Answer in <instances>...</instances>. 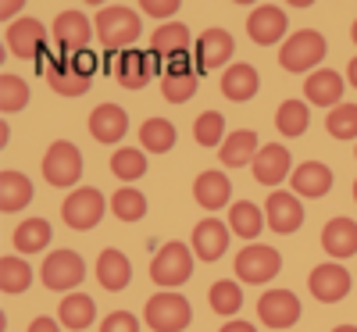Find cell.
Returning a JSON list of instances; mask_svg holds the SVG:
<instances>
[{
    "instance_id": "681fc988",
    "label": "cell",
    "mask_w": 357,
    "mask_h": 332,
    "mask_svg": "<svg viewBox=\"0 0 357 332\" xmlns=\"http://www.w3.org/2000/svg\"><path fill=\"white\" fill-rule=\"evenodd\" d=\"M333 332H357V325H336Z\"/></svg>"
},
{
    "instance_id": "5b68a950",
    "label": "cell",
    "mask_w": 357,
    "mask_h": 332,
    "mask_svg": "<svg viewBox=\"0 0 357 332\" xmlns=\"http://www.w3.org/2000/svg\"><path fill=\"white\" fill-rule=\"evenodd\" d=\"M232 268H236V279L240 282L264 286V282H272L282 271V257H279L275 247H268V243H250V247H243L240 254H236Z\"/></svg>"
},
{
    "instance_id": "6da1fadb",
    "label": "cell",
    "mask_w": 357,
    "mask_h": 332,
    "mask_svg": "<svg viewBox=\"0 0 357 332\" xmlns=\"http://www.w3.org/2000/svg\"><path fill=\"white\" fill-rule=\"evenodd\" d=\"M93 29H97L100 47H104V50H118V54L132 50V43H136V40H139V33H143V25H139V11H132V8H126V4L100 8V15H97Z\"/></svg>"
},
{
    "instance_id": "ac0fdd59",
    "label": "cell",
    "mask_w": 357,
    "mask_h": 332,
    "mask_svg": "<svg viewBox=\"0 0 357 332\" xmlns=\"http://www.w3.org/2000/svg\"><path fill=\"white\" fill-rule=\"evenodd\" d=\"M250 172H254V179H257L261 186L275 190L279 183H286V179L293 175L289 150H286V146H279V143H268V146H261V154L254 158Z\"/></svg>"
},
{
    "instance_id": "bcb514c9",
    "label": "cell",
    "mask_w": 357,
    "mask_h": 332,
    "mask_svg": "<svg viewBox=\"0 0 357 332\" xmlns=\"http://www.w3.org/2000/svg\"><path fill=\"white\" fill-rule=\"evenodd\" d=\"M22 8H25L22 0H15V4H11V0H4V4H0V18H4V22H11V18H15ZM15 22H18V18H15Z\"/></svg>"
},
{
    "instance_id": "30bf717a",
    "label": "cell",
    "mask_w": 357,
    "mask_h": 332,
    "mask_svg": "<svg viewBox=\"0 0 357 332\" xmlns=\"http://www.w3.org/2000/svg\"><path fill=\"white\" fill-rule=\"evenodd\" d=\"M40 279L54 293H72L86 279V264L75 250H54V254H47V261L40 268Z\"/></svg>"
},
{
    "instance_id": "d6a6232c",
    "label": "cell",
    "mask_w": 357,
    "mask_h": 332,
    "mask_svg": "<svg viewBox=\"0 0 357 332\" xmlns=\"http://www.w3.org/2000/svg\"><path fill=\"white\" fill-rule=\"evenodd\" d=\"M175 139H178V133L168 118H146L139 126V143H143L146 154H168L175 146Z\"/></svg>"
},
{
    "instance_id": "b9f144b4",
    "label": "cell",
    "mask_w": 357,
    "mask_h": 332,
    "mask_svg": "<svg viewBox=\"0 0 357 332\" xmlns=\"http://www.w3.org/2000/svg\"><path fill=\"white\" fill-rule=\"evenodd\" d=\"M29 104V86H25V79H18V75H0V111L4 114H15V111H22Z\"/></svg>"
},
{
    "instance_id": "e0dca14e",
    "label": "cell",
    "mask_w": 357,
    "mask_h": 332,
    "mask_svg": "<svg viewBox=\"0 0 357 332\" xmlns=\"http://www.w3.org/2000/svg\"><path fill=\"white\" fill-rule=\"evenodd\" d=\"M289 29V18L279 4H257L247 18V36L257 43V47H272L286 36Z\"/></svg>"
},
{
    "instance_id": "9c48e42d",
    "label": "cell",
    "mask_w": 357,
    "mask_h": 332,
    "mask_svg": "<svg viewBox=\"0 0 357 332\" xmlns=\"http://www.w3.org/2000/svg\"><path fill=\"white\" fill-rule=\"evenodd\" d=\"M93 33H97V29L89 25V18H86L82 11H75V8L61 11V15L54 18V25H50V36H54L57 47H61V57L86 54L89 40H93Z\"/></svg>"
},
{
    "instance_id": "cb8c5ba5",
    "label": "cell",
    "mask_w": 357,
    "mask_h": 332,
    "mask_svg": "<svg viewBox=\"0 0 357 332\" xmlns=\"http://www.w3.org/2000/svg\"><path fill=\"white\" fill-rule=\"evenodd\" d=\"M97 282L107 293H122L132 282V264H129V257L118 250V247L100 250V257H97Z\"/></svg>"
},
{
    "instance_id": "836d02e7",
    "label": "cell",
    "mask_w": 357,
    "mask_h": 332,
    "mask_svg": "<svg viewBox=\"0 0 357 332\" xmlns=\"http://www.w3.org/2000/svg\"><path fill=\"white\" fill-rule=\"evenodd\" d=\"M29 286H33V264H25L15 254L0 257V293H4V296H18Z\"/></svg>"
},
{
    "instance_id": "74e56055",
    "label": "cell",
    "mask_w": 357,
    "mask_h": 332,
    "mask_svg": "<svg viewBox=\"0 0 357 332\" xmlns=\"http://www.w3.org/2000/svg\"><path fill=\"white\" fill-rule=\"evenodd\" d=\"M311 126V114H307V104L304 100H282L279 111H275V129L282 136H304Z\"/></svg>"
},
{
    "instance_id": "7dc6e473",
    "label": "cell",
    "mask_w": 357,
    "mask_h": 332,
    "mask_svg": "<svg viewBox=\"0 0 357 332\" xmlns=\"http://www.w3.org/2000/svg\"><path fill=\"white\" fill-rule=\"evenodd\" d=\"M218 332H257V325H250V322H236V318H232V322H225Z\"/></svg>"
},
{
    "instance_id": "3957f363",
    "label": "cell",
    "mask_w": 357,
    "mask_h": 332,
    "mask_svg": "<svg viewBox=\"0 0 357 332\" xmlns=\"http://www.w3.org/2000/svg\"><path fill=\"white\" fill-rule=\"evenodd\" d=\"M321 57H325V36L318 29H296V33L289 40H282V47H279V65L293 75L318 68Z\"/></svg>"
},
{
    "instance_id": "1f68e13d",
    "label": "cell",
    "mask_w": 357,
    "mask_h": 332,
    "mask_svg": "<svg viewBox=\"0 0 357 332\" xmlns=\"http://www.w3.org/2000/svg\"><path fill=\"white\" fill-rule=\"evenodd\" d=\"M264 225H268V218H264V211H261L257 204L236 200V204L229 207V229L240 236V239H257Z\"/></svg>"
},
{
    "instance_id": "8992f818",
    "label": "cell",
    "mask_w": 357,
    "mask_h": 332,
    "mask_svg": "<svg viewBox=\"0 0 357 332\" xmlns=\"http://www.w3.org/2000/svg\"><path fill=\"white\" fill-rule=\"evenodd\" d=\"M143 322L151 325L154 332H183V329L193 322V308H190L186 296L165 289V293H158V296L146 300Z\"/></svg>"
},
{
    "instance_id": "5bb4252c",
    "label": "cell",
    "mask_w": 357,
    "mask_h": 332,
    "mask_svg": "<svg viewBox=\"0 0 357 332\" xmlns=\"http://www.w3.org/2000/svg\"><path fill=\"white\" fill-rule=\"evenodd\" d=\"M4 40H8V50L18 57V61H36V57L43 54V47H47V29L36 18H18V22L8 25Z\"/></svg>"
},
{
    "instance_id": "4fadbf2b",
    "label": "cell",
    "mask_w": 357,
    "mask_h": 332,
    "mask_svg": "<svg viewBox=\"0 0 357 332\" xmlns=\"http://www.w3.org/2000/svg\"><path fill=\"white\" fill-rule=\"evenodd\" d=\"M236 54V40L229 29H204L197 36V72H215V68H225Z\"/></svg>"
},
{
    "instance_id": "2e32d148",
    "label": "cell",
    "mask_w": 357,
    "mask_h": 332,
    "mask_svg": "<svg viewBox=\"0 0 357 332\" xmlns=\"http://www.w3.org/2000/svg\"><path fill=\"white\" fill-rule=\"evenodd\" d=\"M307 289H311V296L321 300V304H340V300L350 293V271L340 261H325L311 271Z\"/></svg>"
},
{
    "instance_id": "f35d334b",
    "label": "cell",
    "mask_w": 357,
    "mask_h": 332,
    "mask_svg": "<svg viewBox=\"0 0 357 332\" xmlns=\"http://www.w3.org/2000/svg\"><path fill=\"white\" fill-rule=\"evenodd\" d=\"M193 139H197L200 146H218V150H222V143L229 139V136H225V118H222L218 111H204L197 122H193Z\"/></svg>"
},
{
    "instance_id": "ba28073f",
    "label": "cell",
    "mask_w": 357,
    "mask_h": 332,
    "mask_svg": "<svg viewBox=\"0 0 357 332\" xmlns=\"http://www.w3.org/2000/svg\"><path fill=\"white\" fill-rule=\"evenodd\" d=\"M104 215H107V200H104V193L93 190V186L72 190V193L65 197V204H61V218H65V225L75 229V232L97 229Z\"/></svg>"
},
{
    "instance_id": "52a82bcc",
    "label": "cell",
    "mask_w": 357,
    "mask_h": 332,
    "mask_svg": "<svg viewBox=\"0 0 357 332\" xmlns=\"http://www.w3.org/2000/svg\"><path fill=\"white\" fill-rule=\"evenodd\" d=\"M43 179L57 190H68L82 179V150L68 139H54L43 154Z\"/></svg>"
},
{
    "instance_id": "ee69618b",
    "label": "cell",
    "mask_w": 357,
    "mask_h": 332,
    "mask_svg": "<svg viewBox=\"0 0 357 332\" xmlns=\"http://www.w3.org/2000/svg\"><path fill=\"white\" fill-rule=\"evenodd\" d=\"M139 11L151 15V18H161V22L168 25V18H172L175 11H183V4H178V0H139Z\"/></svg>"
},
{
    "instance_id": "f546056e",
    "label": "cell",
    "mask_w": 357,
    "mask_h": 332,
    "mask_svg": "<svg viewBox=\"0 0 357 332\" xmlns=\"http://www.w3.org/2000/svg\"><path fill=\"white\" fill-rule=\"evenodd\" d=\"M57 318H61L65 329L72 332H82L97 322V304H93V296H86V293H72V296H61V308H57Z\"/></svg>"
},
{
    "instance_id": "e575fe53",
    "label": "cell",
    "mask_w": 357,
    "mask_h": 332,
    "mask_svg": "<svg viewBox=\"0 0 357 332\" xmlns=\"http://www.w3.org/2000/svg\"><path fill=\"white\" fill-rule=\"evenodd\" d=\"M15 247L22 250V254H43V247L54 239V232H50V222L47 218H25L18 229H15Z\"/></svg>"
},
{
    "instance_id": "9a60e30c",
    "label": "cell",
    "mask_w": 357,
    "mask_h": 332,
    "mask_svg": "<svg viewBox=\"0 0 357 332\" xmlns=\"http://www.w3.org/2000/svg\"><path fill=\"white\" fill-rule=\"evenodd\" d=\"M197 86H200V72L186 61V57H175L168 61V68L161 72V97L168 104H186L197 97Z\"/></svg>"
},
{
    "instance_id": "816d5d0a",
    "label": "cell",
    "mask_w": 357,
    "mask_h": 332,
    "mask_svg": "<svg viewBox=\"0 0 357 332\" xmlns=\"http://www.w3.org/2000/svg\"><path fill=\"white\" fill-rule=\"evenodd\" d=\"M354 200H357V179H354Z\"/></svg>"
},
{
    "instance_id": "484cf974",
    "label": "cell",
    "mask_w": 357,
    "mask_h": 332,
    "mask_svg": "<svg viewBox=\"0 0 357 332\" xmlns=\"http://www.w3.org/2000/svg\"><path fill=\"white\" fill-rule=\"evenodd\" d=\"M321 247H325V254L336 257V261L354 257L357 254V222L354 218H333V222H325Z\"/></svg>"
},
{
    "instance_id": "8d00e7d4",
    "label": "cell",
    "mask_w": 357,
    "mask_h": 332,
    "mask_svg": "<svg viewBox=\"0 0 357 332\" xmlns=\"http://www.w3.org/2000/svg\"><path fill=\"white\" fill-rule=\"evenodd\" d=\"M207 304H211L215 315L232 318L236 311L243 308V289H240V282H236V279H218L211 289H207Z\"/></svg>"
},
{
    "instance_id": "ffe728a7",
    "label": "cell",
    "mask_w": 357,
    "mask_h": 332,
    "mask_svg": "<svg viewBox=\"0 0 357 332\" xmlns=\"http://www.w3.org/2000/svg\"><path fill=\"white\" fill-rule=\"evenodd\" d=\"M257 89H261V75L254 65L247 61H236L222 72V97L225 100H236V104H247L257 97Z\"/></svg>"
},
{
    "instance_id": "277c9868",
    "label": "cell",
    "mask_w": 357,
    "mask_h": 332,
    "mask_svg": "<svg viewBox=\"0 0 357 332\" xmlns=\"http://www.w3.org/2000/svg\"><path fill=\"white\" fill-rule=\"evenodd\" d=\"M193 257H197L193 247L172 239V243H165V247L154 254V261H151V279H154L158 286H165V289H175V286L190 282V276H193Z\"/></svg>"
},
{
    "instance_id": "7c38bea8",
    "label": "cell",
    "mask_w": 357,
    "mask_h": 332,
    "mask_svg": "<svg viewBox=\"0 0 357 332\" xmlns=\"http://www.w3.org/2000/svg\"><path fill=\"white\" fill-rule=\"evenodd\" d=\"M257 318H261V325L275 329V332L293 329L296 322H301V300H296L289 289H268L257 300Z\"/></svg>"
},
{
    "instance_id": "603a6c76",
    "label": "cell",
    "mask_w": 357,
    "mask_h": 332,
    "mask_svg": "<svg viewBox=\"0 0 357 332\" xmlns=\"http://www.w3.org/2000/svg\"><path fill=\"white\" fill-rule=\"evenodd\" d=\"M343 75L340 72H333V68H318V72H311L307 75V82H304V97L311 100V104H318V107H340L343 104Z\"/></svg>"
},
{
    "instance_id": "7a4b0ae2",
    "label": "cell",
    "mask_w": 357,
    "mask_h": 332,
    "mask_svg": "<svg viewBox=\"0 0 357 332\" xmlns=\"http://www.w3.org/2000/svg\"><path fill=\"white\" fill-rule=\"evenodd\" d=\"M93 82V57L75 54V57H54L47 61V86L57 97H82Z\"/></svg>"
},
{
    "instance_id": "4dcf8cb0",
    "label": "cell",
    "mask_w": 357,
    "mask_h": 332,
    "mask_svg": "<svg viewBox=\"0 0 357 332\" xmlns=\"http://www.w3.org/2000/svg\"><path fill=\"white\" fill-rule=\"evenodd\" d=\"M118 82H122L126 89H143L146 82L154 79V68H151V57H146L143 50H126L122 57H118V68H114Z\"/></svg>"
},
{
    "instance_id": "83f0119b",
    "label": "cell",
    "mask_w": 357,
    "mask_h": 332,
    "mask_svg": "<svg viewBox=\"0 0 357 332\" xmlns=\"http://www.w3.org/2000/svg\"><path fill=\"white\" fill-rule=\"evenodd\" d=\"M33 204V183L22 172H0V211L4 215H15V211H25Z\"/></svg>"
},
{
    "instance_id": "44dd1931",
    "label": "cell",
    "mask_w": 357,
    "mask_h": 332,
    "mask_svg": "<svg viewBox=\"0 0 357 332\" xmlns=\"http://www.w3.org/2000/svg\"><path fill=\"white\" fill-rule=\"evenodd\" d=\"M289 186H293L296 197L318 200V197H325V193L333 190V172H329V165H321V161H304V165L293 168Z\"/></svg>"
},
{
    "instance_id": "f6af8a7d",
    "label": "cell",
    "mask_w": 357,
    "mask_h": 332,
    "mask_svg": "<svg viewBox=\"0 0 357 332\" xmlns=\"http://www.w3.org/2000/svg\"><path fill=\"white\" fill-rule=\"evenodd\" d=\"M29 332H61V325H57L54 318H47V315H40L33 325H29Z\"/></svg>"
},
{
    "instance_id": "c3c4849f",
    "label": "cell",
    "mask_w": 357,
    "mask_h": 332,
    "mask_svg": "<svg viewBox=\"0 0 357 332\" xmlns=\"http://www.w3.org/2000/svg\"><path fill=\"white\" fill-rule=\"evenodd\" d=\"M347 79H350V86L357 89V57H354V61L347 65Z\"/></svg>"
},
{
    "instance_id": "8fae6325",
    "label": "cell",
    "mask_w": 357,
    "mask_h": 332,
    "mask_svg": "<svg viewBox=\"0 0 357 332\" xmlns=\"http://www.w3.org/2000/svg\"><path fill=\"white\" fill-rule=\"evenodd\" d=\"M264 218L268 229L279 232V236H293L296 229L304 225V204L293 190H272L264 200Z\"/></svg>"
},
{
    "instance_id": "7bdbcfd3",
    "label": "cell",
    "mask_w": 357,
    "mask_h": 332,
    "mask_svg": "<svg viewBox=\"0 0 357 332\" xmlns=\"http://www.w3.org/2000/svg\"><path fill=\"white\" fill-rule=\"evenodd\" d=\"M100 332H139V322L132 311H111L100 322Z\"/></svg>"
},
{
    "instance_id": "d590c367",
    "label": "cell",
    "mask_w": 357,
    "mask_h": 332,
    "mask_svg": "<svg viewBox=\"0 0 357 332\" xmlns=\"http://www.w3.org/2000/svg\"><path fill=\"white\" fill-rule=\"evenodd\" d=\"M111 175L118 183H136L146 175V154L136 146H118L111 154Z\"/></svg>"
},
{
    "instance_id": "4316f807",
    "label": "cell",
    "mask_w": 357,
    "mask_h": 332,
    "mask_svg": "<svg viewBox=\"0 0 357 332\" xmlns=\"http://www.w3.org/2000/svg\"><path fill=\"white\" fill-rule=\"evenodd\" d=\"M257 154H261V146H257V133H254V129H236V133H229V139H225L222 150H218V158H222L225 168L254 165Z\"/></svg>"
},
{
    "instance_id": "d4e9b609",
    "label": "cell",
    "mask_w": 357,
    "mask_h": 332,
    "mask_svg": "<svg viewBox=\"0 0 357 332\" xmlns=\"http://www.w3.org/2000/svg\"><path fill=\"white\" fill-rule=\"evenodd\" d=\"M193 200H197L204 211H222V207H229V200H232V183H229L222 172L207 168V172L197 175V183H193Z\"/></svg>"
},
{
    "instance_id": "60d3db41",
    "label": "cell",
    "mask_w": 357,
    "mask_h": 332,
    "mask_svg": "<svg viewBox=\"0 0 357 332\" xmlns=\"http://www.w3.org/2000/svg\"><path fill=\"white\" fill-rule=\"evenodd\" d=\"M325 129L336 139H357V104H340L325 114Z\"/></svg>"
},
{
    "instance_id": "ab89813d",
    "label": "cell",
    "mask_w": 357,
    "mask_h": 332,
    "mask_svg": "<svg viewBox=\"0 0 357 332\" xmlns=\"http://www.w3.org/2000/svg\"><path fill=\"white\" fill-rule=\"evenodd\" d=\"M111 211L122 222H139L146 215V197L139 190H132V186H122V190L111 197Z\"/></svg>"
},
{
    "instance_id": "7402d4cb",
    "label": "cell",
    "mask_w": 357,
    "mask_h": 332,
    "mask_svg": "<svg viewBox=\"0 0 357 332\" xmlns=\"http://www.w3.org/2000/svg\"><path fill=\"white\" fill-rule=\"evenodd\" d=\"M129 133V114L118 104H100L89 114V136L97 143H122V136Z\"/></svg>"
},
{
    "instance_id": "f5cc1de1",
    "label": "cell",
    "mask_w": 357,
    "mask_h": 332,
    "mask_svg": "<svg viewBox=\"0 0 357 332\" xmlns=\"http://www.w3.org/2000/svg\"><path fill=\"white\" fill-rule=\"evenodd\" d=\"M354 158H357V150H354Z\"/></svg>"
},
{
    "instance_id": "d6986e66",
    "label": "cell",
    "mask_w": 357,
    "mask_h": 332,
    "mask_svg": "<svg viewBox=\"0 0 357 332\" xmlns=\"http://www.w3.org/2000/svg\"><path fill=\"white\" fill-rule=\"evenodd\" d=\"M229 225L225 222H218V218H204V222H197V229H193V239H190V247H193V254L200 257V261H218L225 250H229Z\"/></svg>"
},
{
    "instance_id": "f1b7e54d",
    "label": "cell",
    "mask_w": 357,
    "mask_h": 332,
    "mask_svg": "<svg viewBox=\"0 0 357 332\" xmlns=\"http://www.w3.org/2000/svg\"><path fill=\"white\" fill-rule=\"evenodd\" d=\"M186 47H190V29L183 22H168V25H158L154 36H151V50L158 57H168V61H175V57H186Z\"/></svg>"
},
{
    "instance_id": "f907efd6",
    "label": "cell",
    "mask_w": 357,
    "mask_h": 332,
    "mask_svg": "<svg viewBox=\"0 0 357 332\" xmlns=\"http://www.w3.org/2000/svg\"><path fill=\"white\" fill-rule=\"evenodd\" d=\"M350 40H354V43H357V22H354V25H350Z\"/></svg>"
}]
</instances>
